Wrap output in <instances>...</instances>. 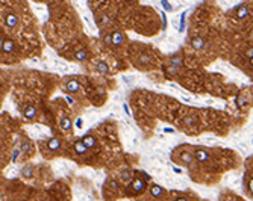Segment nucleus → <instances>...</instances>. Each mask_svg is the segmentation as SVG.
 Here are the masks:
<instances>
[{"instance_id": "obj_33", "label": "nucleus", "mask_w": 253, "mask_h": 201, "mask_svg": "<svg viewBox=\"0 0 253 201\" xmlns=\"http://www.w3.org/2000/svg\"><path fill=\"white\" fill-rule=\"evenodd\" d=\"M123 109H124V112H126V114H130V112H129V107H127V104H123Z\"/></svg>"}, {"instance_id": "obj_2", "label": "nucleus", "mask_w": 253, "mask_h": 201, "mask_svg": "<svg viewBox=\"0 0 253 201\" xmlns=\"http://www.w3.org/2000/svg\"><path fill=\"white\" fill-rule=\"evenodd\" d=\"M109 39H111V44H112V46H121L123 41H124V36H123V33H121V32L114 30V32L111 33Z\"/></svg>"}, {"instance_id": "obj_31", "label": "nucleus", "mask_w": 253, "mask_h": 201, "mask_svg": "<svg viewBox=\"0 0 253 201\" xmlns=\"http://www.w3.org/2000/svg\"><path fill=\"white\" fill-rule=\"evenodd\" d=\"M67 101L70 103V104H73V103H74V98H73V97H68V95H67Z\"/></svg>"}, {"instance_id": "obj_21", "label": "nucleus", "mask_w": 253, "mask_h": 201, "mask_svg": "<svg viewBox=\"0 0 253 201\" xmlns=\"http://www.w3.org/2000/svg\"><path fill=\"white\" fill-rule=\"evenodd\" d=\"M74 58H76V61L83 62V61H86L88 55H86V52H85V50H79V52H76V53H74Z\"/></svg>"}, {"instance_id": "obj_24", "label": "nucleus", "mask_w": 253, "mask_h": 201, "mask_svg": "<svg viewBox=\"0 0 253 201\" xmlns=\"http://www.w3.org/2000/svg\"><path fill=\"white\" fill-rule=\"evenodd\" d=\"M99 24H100V26L109 24V18H108V17H100V18H99Z\"/></svg>"}, {"instance_id": "obj_15", "label": "nucleus", "mask_w": 253, "mask_h": 201, "mask_svg": "<svg viewBox=\"0 0 253 201\" xmlns=\"http://www.w3.org/2000/svg\"><path fill=\"white\" fill-rule=\"evenodd\" d=\"M74 151H76L77 154H85V153L88 151V148L85 147V144H83L82 141H76V142H74Z\"/></svg>"}, {"instance_id": "obj_18", "label": "nucleus", "mask_w": 253, "mask_h": 201, "mask_svg": "<svg viewBox=\"0 0 253 201\" xmlns=\"http://www.w3.org/2000/svg\"><path fill=\"white\" fill-rule=\"evenodd\" d=\"M18 150H20L21 153H31V150H32V144H31L29 141H21V142H20Z\"/></svg>"}, {"instance_id": "obj_23", "label": "nucleus", "mask_w": 253, "mask_h": 201, "mask_svg": "<svg viewBox=\"0 0 253 201\" xmlns=\"http://www.w3.org/2000/svg\"><path fill=\"white\" fill-rule=\"evenodd\" d=\"M161 5H162V8H164L167 12H171V11H173V6L170 5L168 0H161Z\"/></svg>"}, {"instance_id": "obj_10", "label": "nucleus", "mask_w": 253, "mask_h": 201, "mask_svg": "<svg viewBox=\"0 0 253 201\" xmlns=\"http://www.w3.org/2000/svg\"><path fill=\"white\" fill-rule=\"evenodd\" d=\"M47 148H49L50 151H56V150H59V148H61V139H58V138H52V139H49V141H47Z\"/></svg>"}, {"instance_id": "obj_29", "label": "nucleus", "mask_w": 253, "mask_h": 201, "mask_svg": "<svg viewBox=\"0 0 253 201\" xmlns=\"http://www.w3.org/2000/svg\"><path fill=\"white\" fill-rule=\"evenodd\" d=\"M162 23H164V29H167V17H165V14H162Z\"/></svg>"}, {"instance_id": "obj_14", "label": "nucleus", "mask_w": 253, "mask_h": 201, "mask_svg": "<svg viewBox=\"0 0 253 201\" xmlns=\"http://www.w3.org/2000/svg\"><path fill=\"white\" fill-rule=\"evenodd\" d=\"M180 65H182V56L180 55L171 56V59H170V67L171 68H179Z\"/></svg>"}, {"instance_id": "obj_34", "label": "nucleus", "mask_w": 253, "mask_h": 201, "mask_svg": "<svg viewBox=\"0 0 253 201\" xmlns=\"http://www.w3.org/2000/svg\"><path fill=\"white\" fill-rule=\"evenodd\" d=\"M164 130H165L167 133H174V130H173V129H170V127H168V129H164Z\"/></svg>"}, {"instance_id": "obj_17", "label": "nucleus", "mask_w": 253, "mask_h": 201, "mask_svg": "<svg viewBox=\"0 0 253 201\" xmlns=\"http://www.w3.org/2000/svg\"><path fill=\"white\" fill-rule=\"evenodd\" d=\"M80 141L85 144L86 148H93V147H96V138H94V136H85V138L80 139Z\"/></svg>"}, {"instance_id": "obj_25", "label": "nucleus", "mask_w": 253, "mask_h": 201, "mask_svg": "<svg viewBox=\"0 0 253 201\" xmlns=\"http://www.w3.org/2000/svg\"><path fill=\"white\" fill-rule=\"evenodd\" d=\"M20 153H21V151H20L18 148H15V150L12 151V157H11V160H12V162H15V160L18 159V156H20Z\"/></svg>"}, {"instance_id": "obj_1", "label": "nucleus", "mask_w": 253, "mask_h": 201, "mask_svg": "<svg viewBox=\"0 0 253 201\" xmlns=\"http://www.w3.org/2000/svg\"><path fill=\"white\" fill-rule=\"evenodd\" d=\"M130 189L135 192V194H143L146 191V182L141 180V178H135L130 185Z\"/></svg>"}, {"instance_id": "obj_13", "label": "nucleus", "mask_w": 253, "mask_h": 201, "mask_svg": "<svg viewBox=\"0 0 253 201\" xmlns=\"http://www.w3.org/2000/svg\"><path fill=\"white\" fill-rule=\"evenodd\" d=\"M32 172H33V166L32 165H26V166H23L21 168V171H20V174L25 177V178H31L32 177Z\"/></svg>"}, {"instance_id": "obj_7", "label": "nucleus", "mask_w": 253, "mask_h": 201, "mask_svg": "<svg viewBox=\"0 0 253 201\" xmlns=\"http://www.w3.org/2000/svg\"><path fill=\"white\" fill-rule=\"evenodd\" d=\"M191 46L194 50H203L205 49V39L202 36H194L191 39Z\"/></svg>"}, {"instance_id": "obj_9", "label": "nucleus", "mask_w": 253, "mask_h": 201, "mask_svg": "<svg viewBox=\"0 0 253 201\" xmlns=\"http://www.w3.org/2000/svg\"><path fill=\"white\" fill-rule=\"evenodd\" d=\"M65 88H67V91H68V92L74 94V92H77L79 89H80V85H79V82H77V80H70V82H67Z\"/></svg>"}, {"instance_id": "obj_4", "label": "nucleus", "mask_w": 253, "mask_h": 201, "mask_svg": "<svg viewBox=\"0 0 253 201\" xmlns=\"http://www.w3.org/2000/svg\"><path fill=\"white\" fill-rule=\"evenodd\" d=\"M5 53H12L14 49H15V42L12 39H2V46H0Z\"/></svg>"}, {"instance_id": "obj_11", "label": "nucleus", "mask_w": 253, "mask_h": 201, "mask_svg": "<svg viewBox=\"0 0 253 201\" xmlns=\"http://www.w3.org/2000/svg\"><path fill=\"white\" fill-rule=\"evenodd\" d=\"M150 195L155 197V198H159V197L164 195V189L161 188L159 185H152L150 186Z\"/></svg>"}, {"instance_id": "obj_3", "label": "nucleus", "mask_w": 253, "mask_h": 201, "mask_svg": "<svg viewBox=\"0 0 253 201\" xmlns=\"http://www.w3.org/2000/svg\"><path fill=\"white\" fill-rule=\"evenodd\" d=\"M17 23H18V17H17L15 14L9 12V14H6V15H5V24H6V27L12 29V27H15V26H17Z\"/></svg>"}, {"instance_id": "obj_6", "label": "nucleus", "mask_w": 253, "mask_h": 201, "mask_svg": "<svg viewBox=\"0 0 253 201\" xmlns=\"http://www.w3.org/2000/svg\"><path fill=\"white\" fill-rule=\"evenodd\" d=\"M179 160L183 162V163H187V165H191L193 160H194V154L190 153V151H182L180 156H179Z\"/></svg>"}, {"instance_id": "obj_16", "label": "nucleus", "mask_w": 253, "mask_h": 201, "mask_svg": "<svg viewBox=\"0 0 253 201\" xmlns=\"http://www.w3.org/2000/svg\"><path fill=\"white\" fill-rule=\"evenodd\" d=\"M59 126H61V129H62V130H70V129L73 127V123H71V120L68 118V117H64V118L61 120Z\"/></svg>"}, {"instance_id": "obj_5", "label": "nucleus", "mask_w": 253, "mask_h": 201, "mask_svg": "<svg viewBox=\"0 0 253 201\" xmlns=\"http://www.w3.org/2000/svg\"><path fill=\"white\" fill-rule=\"evenodd\" d=\"M194 154V159L197 160V162H200V163H203V162H206V160H208L209 159V154H208V151H206V150H197L196 153H193Z\"/></svg>"}, {"instance_id": "obj_22", "label": "nucleus", "mask_w": 253, "mask_h": 201, "mask_svg": "<svg viewBox=\"0 0 253 201\" xmlns=\"http://www.w3.org/2000/svg\"><path fill=\"white\" fill-rule=\"evenodd\" d=\"M121 180H124V182H127V180H130L132 178V172L130 171H127V169H124V171H121Z\"/></svg>"}, {"instance_id": "obj_30", "label": "nucleus", "mask_w": 253, "mask_h": 201, "mask_svg": "<svg viewBox=\"0 0 253 201\" xmlns=\"http://www.w3.org/2000/svg\"><path fill=\"white\" fill-rule=\"evenodd\" d=\"M252 188H253V182L250 180V182H249V185H247V189H249V192H252Z\"/></svg>"}, {"instance_id": "obj_19", "label": "nucleus", "mask_w": 253, "mask_h": 201, "mask_svg": "<svg viewBox=\"0 0 253 201\" xmlns=\"http://www.w3.org/2000/svg\"><path fill=\"white\" fill-rule=\"evenodd\" d=\"M97 71L100 73V74H108L109 73V67H108V64L106 62H99L97 64Z\"/></svg>"}, {"instance_id": "obj_28", "label": "nucleus", "mask_w": 253, "mask_h": 201, "mask_svg": "<svg viewBox=\"0 0 253 201\" xmlns=\"http://www.w3.org/2000/svg\"><path fill=\"white\" fill-rule=\"evenodd\" d=\"M82 124H83V121H82L80 118H77V120H76V127H77V129H80V127H82Z\"/></svg>"}, {"instance_id": "obj_20", "label": "nucleus", "mask_w": 253, "mask_h": 201, "mask_svg": "<svg viewBox=\"0 0 253 201\" xmlns=\"http://www.w3.org/2000/svg\"><path fill=\"white\" fill-rule=\"evenodd\" d=\"M187 14H188V11H185V12H182V15H180V23H179V32H183V29H185V23H187Z\"/></svg>"}, {"instance_id": "obj_27", "label": "nucleus", "mask_w": 253, "mask_h": 201, "mask_svg": "<svg viewBox=\"0 0 253 201\" xmlns=\"http://www.w3.org/2000/svg\"><path fill=\"white\" fill-rule=\"evenodd\" d=\"M109 186H111L112 189H118V183H117L115 180H112V182L109 183Z\"/></svg>"}, {"instance_id": "obj_26", "label": "nucleus", "mask_w": 253, "mask_h": 201, "mask_svg": "<svg viewBox=\"0 0 253 201\" xmlns=\"http://www.w3.org/2000/svg\"><path fill=\"white\" fill-rule=\"evenodd\" d=\"M246 56H247V59L252 62V58H253V50H252V47H250V49L246 52Z\"/></svg>"}, {"instance_id": "obj_32", "label": "nucleus", "mask_w": 253, "mask_h": 201, "mask_svg": "<svg viewBox=\"0 0 253 201\" xmlns=\"http://www.w3.org/2000/svg\"><path fill=\"white\" fill-rule=\"evenodd\" d=\"M173 171H174L176 174H180V172H182V169H180V168H176V166H173Z\"/></svg>"}, {"instance_id": "obj_12", "label": "nucleus", "mask_w": 253, "mask_h": 201, "mask_svg": "<svg viewBox=\"0 0 253 201\" xmlns=\"http://www.w3.org/2000/svg\"><path fill=\"white\" fill-rule=\"evenodd\" d=\"M247 15H249V8H247L246 5H241V6L237 9V18H238V20H244Z\"/></svg>"}, {"instance_id": "obj_8", "label": "nucleus", "mask_w": 253, "mask_h": 201, "mask_svg": "<svg viewBox=\"0 0 253 201\" xmlns=\"http://www.w3.org/2000/svg\"><path fill=\"white\" fill-rule=\"evenodd\" d=\"M23 115H25V118H28V120H32V118L36 115V109H35V106L28 104V106L25 107V110H23Z\"/></svg>"}]
</instances>
